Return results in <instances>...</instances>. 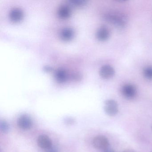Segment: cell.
I'll return each instance as SVG.
<instances>
[{"label": "cell", "instance_id": "cell-11", "mask_svg": "<svg viewBox=\"0 0 152 152\" xmlns=\"http://www.w3.org/2000/svg\"><path fill=\"white\" fill-rule=\"evenodd\" d=\"M110 35V32L107 27L103 26L99 28L96 32V38L100 41L107 39Z\"/></svg>", "mask_w": 152, "mask_h": 152}, {"label": "cell", "instance_id": "cell-2", "mask_svg": "<svg viewBox=\"0 0 152 152\" xmlns=\"http://www.w3.org/2000/svg\"><path fill=\"white\" fill-rule=\"evenodd\" d=\"M104 18L107 22L120 28L124 27L126 25L125 19L117 15L108 14L105 16Z\"/></svg>", "mask_w": 152, "mask_h": 152}, {"label": "cell", "instance_id": "cell-12", "mask_svg": "<svg viewBox=\"0 0 152 152\" xmlns=\"http://www.w3.org/2000/svg\"><path fill=\"white\" fill-rule=\"evenodd\" d=\"M55 78L58 82H65L67 79V73L63 69H58L55 73Z\"/></svg>", "mask_w": 152, "mask_h": 152}, {"label": "cell", "instance_id": "cell-6", "mask_svg": "<svg viewBox=\"0 0 152 152\" xmlns=\"http://www.w3.org/2000/svg\"><path fill=\"white\" fill-rule=\"evenodd\" d=\"M114 74L115 71L113 68L108 65L103 66L99 70V74L104 79H110L114 75Z\"/></svg>", "mask_w": 152, "mask_h": 152}, {"label": "cell", "instance_id": "cell-8", "mask_svg": "<svg viewBox=\"0 0 152 152\" xmlns=\"http://www.w3.org/2000/svg\"><path fill=\"white\" fill-rule=\"evenodd\" d=\"M23 17V13L21 9L15 8L10 11L9 17L10 20L13 22L17 23L22 20Z\"/></svg>", "mask_w": 152, "mask_h": 152}, {"label": "cell", "instance_id": "cell-1", "mask_svg": "<svg viewBox=\"0 0 152 152\" xmlns=\"http://www.w3.org/2000/svg\"><path fill=\"white\" fill-rule=\"evenodd\" d=\"M104 109L106 113L109 116H115L119 112L118 104L113 99H107L105 101Z\"/></svg>", "mask_w": 152, "mask_h": 152}, {"label": "cell", "instance_id": "cell-7", "mask_svg": "<svg viewBox=\"0 0 152 152\" xmlns=\"http://www.w3.org/2000/svg\"><path fill=\"white\" fill-rule=\"evenodd\" d=\"M123 94L128 99H132L136 96L137 93L136 88L132 84H128L124 85L123 87Z\"/></svg>", "mask_w": 152, "mask_h": 152}, {"label": "cell", "instance_id": "cell-10", "mask_svg": "<svg viewBox=\"0 0 152 152\" xmlns=\"http://www.w3.org/2000/svg\"><path fill=\"white\" fill-rule=\"evenodd\" d=\"M58 14L59 17L61 19H66L71 15V9L67 5H61L58 8Z\"/></svg>", "mask_w": 152, "mask_h": 152}, {"label": "cell", "instance_id": "cell-18", "mask_svg": "<svg viewBox=\"0 0 152 152\" xmlns=\"http://www.w3.org/2000/svg\"></svg>", "mask_w": 152, "mask_h": 152}, {"label": "cell", "instance_id": "cell-15", "mask_svg": "<svg viewBox=\"0 0 152 152\" xmlns=\"http://www.w3.org/2000/svg\"><path fill=\"white\" fill-rule=\"evenodd\" d=\"M0 126H1L0 127H1V131H2L3 132H7L9 129L8 124L5 121H1V122Z\"/></svg>", "mask_w": 152, "mask_h": 152}, {"label": "cell", "instance_id": "cell-5", "mask_svg": "<svg viewBox=\"0 0 152 152\" xmlns=\"http://www.w3.org/2000/svg\"><path fill=\"white\" fill-rule=\"evenodd\" d=\"M37 142L39 146L42 149L49 150L52 148V141L47 135H40L37 139Z\"/></svg>", "mask_w": 152, "mask_h": 152}, {"label": "cell", "instance_id": "cell-3", "mask_svg": "<svg viewBox=\"0 0 152 152\" xmlns=\"http://www.w3.org/2000/svg\"><path fill=\"white\" fill-rule=\"evenodd\" d=\"M33 122L30 116L23 115L18 119V126L20 129L25 130L30 129L32 126Z\"/></svg>", "mask_w": 152, "mask_h": 152}, {"label": "cell", "instance_id": "cell-14", "mask_svg": "<svg viewBox=\"0 0 152 152\" xmlns=\"http://www.w3.org/2000/svg\"><path fill=\"white\" fill-rule=\"evenodd\" d=\"M144 75L147 79H152V66H148L145 68Z\"/></svg>", "mask_w": 152, "mask_h": 152}, {"label": "cell", "instance_id": "cell-16", "mask_svg": "<svg viewBox=\"0 0 152 152\" xmlns=\"http://www.w3.org/2000/svg\"><path fill=\"white\" fill-rule=\"evenodd\" d=\"M47 152H57L56 150H54V149H52V148L48 150V151Z\"/></svg>", "mask_w": 152, "mask_h": 152}, {"label": "cell", "instance_id": "cell-13", "mask_svg": "<svg viewBox=\"0 0 152 152\" xmlns=\"http://www.w3.org/2000/svg\"><path fill=\"white\" fill-rule=\"evenodd\" d=\"M69 3L73 7H81L86 4V1L84 0H71L69 1Z\"/></svg>", "mask_w": 152, "mask_h": 152}, {"label": "cell", "instance_id": "cell-17", "mask_svg": "<svg viewBox=\"0 0 152 152\" xmlns=\"http://www.w3.org/2000/svg\"></svg>", "mask_w": 152, "mask_h": 152}, {"label": "cell", "instance_id": "cell-4", "mask_svg": "<svg viewBox=\"0 0 152 152\" xmlns=\"http://www.w3.org/2000/svg\"><path fill=\"white\" fill-rule=\"evenodd\" d=\"M93 145L97 149H105L109 145V141L106 137L99 135L94 138L93 140Z\"/></svg>", "mask_w": 152, "mask_h": 152}, {"label": "cell", "instance_id": "cell-9", "mask_svg": "<svg viewBox=\"0 0 152 152\" xmlns=\"http://www.w3.org/2000/svg\"><path fill=\"white\" fill-rule=\"evenodd\" d=\"M74 35V31L73 30L69 27H66L62 29L59 34L61 39L64 41L71 40L73 38Z\"/></svg>", "mask_w": 152, "mask_h": 152}]
</instances>
